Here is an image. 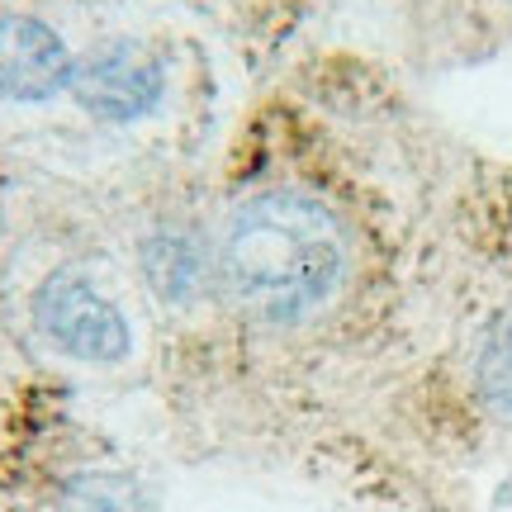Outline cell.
<instances>
[{
	"label": "cell",
	"mask_w": 512,
	"mask_h": 512,
	"mask_svg": "<svg viewBox=\"0 0 512 512\" xmlns=\"http://www.w3.org/2000/svg\"><path fill=\"white\" fill-rule=\"evenodd\" d=\"M479 399L494 408L498 418H512V318L494 323L475 361Z\"/></svg>",
	"instance_id": "8992f818"
},
{
	"label": "cell",
	"mask_w": 512,
	"mask_h": 512,
	"mask_svg": "<svg viewBox=\"0 0 512 512\" xmlns=\"http://www.w3.org/2000/svg\"><path fill=\"white\" fill-rule=\"evenodd\" d=\"M67 512H143V498H138V489L128 479L91 475L72 489Z\"/></svg>",
	"instance_id": "52a82bcc"
},
{
	"label": "cell",
	"mask_w": 512,
	"mask_h": 512,
	"mask_svg": "<svg viewBox=\"0 0 512 512\" xmlns=\"http://www.w3.org/2000/svg\"><path fill=\"white\" fill-rule=\"evenodd\" d=\"M34 318L57 351L86 366H119L133 351L128 318L86 275H53L34 294Z\"/></svg>",
	"instance_id": "7a4b0ae2"
},
{
	"label": "cell",
	"mask_w": 512,
	"mask_h": 512,
	"mask_svg": "<svg viewBox=\"0 0 512 512\" xmlns=\"http://www.w3.org/2000/svg\"><path fill=\"white\" fill-rule=\"evenodd\" d=\"M223 275L242 309L294 328L332 304L347 275V238L328 204L299 190H261L233 209L223 233Z\"/></svg>",
	"instance_id": "6da1fadb"
},
{
	"label": "cell",
	"mask_w": 512,
	"mask_h": 512,
	"mask_svg": "<svg viewBox=\"0 0 512 512\" xmlns=\"http://www.w3.org/2000/svg\"><path fill=\"white\" fill-rule=\"evenodd\" d=\"M67 43L29 15H0V100H48L72 81Z\"/></svg>",
	"instance_id": "277c9868"
},
{
	"label": "cell",
	"mask_w": 512,
	"mask_h": 512,
	"mask_svg": "<svg viewBox=\"0 0 512 512\" xmlns=\"http://www.w3.org/2000/svg\"><path fill=\"white\" fill-rule=\"evenodd\" d=\"M138 261H143V275L152 294L166 299V304H195L204 294V280H209V256L190 233H176V228H162L138 247Z\"/></svg>",
	"instance_id": "5b68a950"
},
{
	"label": "cell",
	"mask_w": 512,
	"mask_h": 512,
	"mask_svg": "<svg viewBox=\"0 0 512 512\" xmlns=\"http://www.w3.org/2000/svg\"><path fill=\"white\" fill-rule=\"evenodd\" d=\"M72 91L95 119L133 124L157 110L166 91V67L138 38H110L72 72Z\"/></svg>",
	"instance_id": "3957f363"
}]
</instances>
